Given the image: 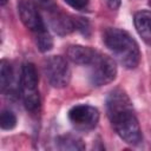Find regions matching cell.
<instances>
[{
	"label": "cell",
	"instance_id": "18",
	"mask_svg": "<svg viewBox=\"0 0 151 151\" xmlns=\"http://www.w3.org/2000/svg\"><path fill=\"white\" fill-rule=\"evenodd\" d=\"M120 1H122V0H105V2H106V5L109 6V8L113 9V11H116V9L119 8Z\"/></svg>",
	"mask_w": 151,
	"mask_h": 151
},
{
	"label": "cell",
	"instance_id": "20",
	"mask_svg": "<svg viewBox=\"0 0 151 151\" xmlns=\"http://www.w3.org/2000/svg\"><path fill=\"white\" fill-rule=\"evenodd\" d=\"M150 5H151V1H150Z\"/></svg>",
	"mask_w": 151,
	"mask_h": 151
},
{
	"label": "cell",
	"instance_id": "10",
	"mask_svg": "<svg viewBox=\"0 0 151 151\" xmlns=\"http://www.w3.org/2000/svg\"><path fill=\"white\" fill-rule=\"evenodd\" d=\"M55 145L59 150H71V151H80L85 149L84 142L74 136V134H63L57 137L55 139Z\"/></svg>",
	"mask_w": 151,
	"mask_h": 151
},
{
	"label": "cell",
	"instance_id": "1",
	"mask_svg": "<svg viewBox=\"0 0 151 151\" xmlns=\"http://www.w3.org/2000/svg\"><path fill=\"white\" fill-rule=\"evenodd\" d=\"M106 113L116 133L127 144L138 145L142 139V129L133 112L130 97L122 88L112 90L106 97Z\"/></svg>",
	"mask_w": 151,
	"mask_h": 151
},
{
	"label": "cell",
	"instance_id": "11",
	"mask_svg": "<svg viewBox=\"0 0 151 151\" xmlns=\"http://www.w3.org/2000/svg\"><path fill=\"white\" fill-rule=\"evenodd\" d=\"M137 32L143 37H151V11H138L133 17Z\"/></svg>",
	"mask_w": 151,
	"mask_h": 151
},
{
	"label": "cell",
	"instance_id": "14",
	"mask_svg": "<svg viewBox=\"0 0 151 151\" xmlns=\"http://www.w3.org/2000/svg\"><path fill=\"white\" fill-rule=\"evenodd\" d=\"M17 125V117L11 110H2L0 114V126L2 130H12Z\"/></svg>",
	"mask_w": 151,
	"mask_h": 151
},
{
	"label": "cell",
	"instance_id": "15",
	"mask_svg": "<svg viewBox=\"0 0 151 151\" xmlns=\"http://www.w3.org/2000/svg\"><path fill=\"white\" fill-rule=\"evenodd\" d=\"M74 24H76V29H78L83 34L87 35V31H90V25H88L87 20H85L83 18H76L74 19Z\"/></svg>",
	"mask_w": 151,
	"mask_h": 151
},
{
	"label": "cell",
	"instance_id": "6",
	"mask_svg": "<svg viewBox=\"0 0 151 151\" xmlns=\"http://www.w3.org/2000/svg\"><path fill=\"white\" fill-rule=\"evenodd\" d=\"M67 116L71 124L76 129L83 131L94 129L99 122L98 109L87 104H79L71 107Z\"/></svg>",
	"mask_w": 151,
	"mask_h": 151
},
{
	"label": "cell",
	"instance_id": "8",
	"mask_svg": "<svg viewBox=\"0 0 151 151\" xmlns=\"http://www.w3.org/2000/svg\"><path fill=\"white\" fill-rule=\"evenodd\" d=\"M48 13H50V25L58 35H67L76 29L74 18H71L59 12L58 8L50 11Z\"/></svg>",
	"mask_w": 151,
	"mask_h": 151
},
{
	"label": "cell",
	"instance_id": "5",
	"mask_svg": "<svg viewBox=\"0 0 151 151\" xmlns=\"http://www.w3.org/2000/svg\"><path fill=\"white\" fill-rule=\"evenodd\" d=\"M44 74L50 85L55 88L66 87L71 80V68L61 55H51L45 60Z\"/></svg>",
	"mask_w": 151,
	"mask_h": 151
},
{
	"label": "cell",
	"instance_id": "3",
	"mask_svg": "<svg viewBox=\"0 0 151 151\" xmlns=\"http://www.w3.org/2000/svg\"><path fill=\"white\" fill-rule=\"evenodd\" d=\"M39 77L32 63H25L20 72V94L25 109L31 113H37L40 109V94L38 90Z\"/></svg>",
	"mask_w": 151,
	"mask_h": 151
},
{
	"label": "cell",
	"instance_id": "7",
	"mask_svg": "<svg viewBox=\"0 0 151 151\" xmlns=\"http://www.w3.org/2000/svg\"><path fill=\"white\" fill-rule=\"evenodd\" d=\"M18 13L21 22L33 33L46 28L37 6L31 0H20L18 2Z\"/></svg>",
	"mask_w": 151,
	"mask_h": 151
},
{
	"label": "cell",
	"instance_id": "2",
	"mask_svg": "<svg viewBox=\"0 0 151 151\" xmlns=\"http://www.w3.org/2000/svg\"><path fill=\"white\" fill-rule=\"evenodd\" d=\"M103 40L105 46L125 68L132 70L139 65L140 50L129 32L122 28L109 27L103 34Z\"/></svg>",
	"mask_w": 151,
	"mask_h": 151
},
{
	"label": "cell",
	"instance_id": "13",
	"mask_svg": "<svg viewBox=\"0 0 151 151\" xmlns=\"http://www.w3.org/2000/svg\"><path fill=\"white\" fill-rule=\"evenodd\" d=\"M35 44L40 52H48L53 47V39L48 33L47 28H44L37 33H34Z\"/></svg>",
	"mask_w": 151,
	"mask_h": 151
},
{
	"label": "cell",
	"instance_id": "12",
	"mask_svg": "<svg viewBox=\"0 0 151 151\" xmlns=\"http://www.w3.org/2000/svg\"><path fill=\"white\" fill-rule=\"evenodd\" d=\"M13 79H14V73L12 65L9 64L8 60L2 59L0 61V87L2 93H6L12 90Z\"/></svg>",
	"mask_w": 151,
	"mask_h": 151
},
{
	"label": "cell",
	"instance_id": "19",
	"mask_svg": "<svg viewBox=\"0 0 151 151\" xmlns=\"http://www.w3.org/2000/svg\"><path fill=\"white\" fill-rule=\"evenodd\" d=\"M7 1H8V0H0V4H1V6H5V5L7 4Z\"/></svg>",
	"mask_w": 151,
	"mask_h": 151
},
{
	"label": "cell",
	"instance_id": "4",
	"mask_svg": "<svg viewBox=\"0 0 151 151\" xmlns=\"http://www.w3.org/2000/svg\"><path fill=\"white\" fill-rule=\"evenodd\" d=\"M90 66V81L93 86H104L112 83L117 77L116 61L105 54L97 53Z\"/></svg>",
	"mask_w": 151,
	"mask_h": 151
},
{
	"label": "cell",
	"instance_id": "16",
	"mask_svg": "<svg viewBox=\"0 0 151 151\" xmlns=\"http://www.w3.org/2000/svg\"><path fill=\"white\" fill-rule=\"evenodd\" d=\"M68 6H71L74 9L78 11H83L88 6L90 0H64Z\"/></svg>",
	"mask_w": 151,
	"mask_h": 151
},
{
	"label": "cell",
	"instance_id": "9",
	"mask_svg": "<svg viewBox=\"0 0 151 151\" xmlns=\"http://www.w3.org/2000/svg\"><path fill=\"white\" fill-rule=\"evenodd\" d=\"M97 53L98 51L83 45H71L66 51L68 59L79 65H90Z\"/></svg>",
	"mask_w": 151,
	"mask_h": 151
},
{
	"label": "cell",
	"instance_id": "17",
	"mask_svg": "<svg viewBox=\"0 0 151 151\" xmlns=\"http://www.w3.org/2000/svg\"><path fill=\"white\" fill-rule=\"evenodd\" d=\"M37 1L39 2V5H40L42 8L47 9L48 12L57 8V5H55L54 0H37Z\"/></svg>",
	"mask_w": 151,
	"mask_h": 151
}]
</instances>
